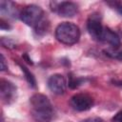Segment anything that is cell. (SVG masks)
<instances>
[{
    "label": "cell",
    "instance_id": "6da1fadb",
    "mask_svg": "<svg viewBox=\"0 0 122 122\" xmlns=\"http://www.w3.org/2000/svg\"><path fill=\"white\" fill-rule=\"evenodd\" d=\"M19 18L34 30L37 35H43L49 30L50 22L43 9L37 5L26 6L19 14Z\"/></svg>",
    "mask_w": 122,
    "mask_h": 122
},
{
    "label": "cell",
    "instance_id": "7a4b0ae2",
    "mask_svg": "<svg viewBox=\"0 0 122 122\" xmlns=\"http://www.w3.org/2000/svg\"><path fill=\"white\" fill-rule=\"evenodd\" d=\"M30 114L36 122H51L53 116V108L50 99L42 94L35 93L30 98Z\"/></svg>",
    "mask_w": 122,
    "mask_h": 122
},
{
    "label": "cell",
    "instance_id": "3957f363",
    "mask_svg": "<svg viewBox=\"0 0 122 122\" xmlns=\"http://www.w3.org/2000/svg\"><path fill=\"white\" fill-rule=\"evenodd\" d=\"M55 37L62 44L73 45L80 38V30L71 22H63L56 27Z\"/></svg>",
    "mask_w": 122,
    "mask_h": 122
},
{
    "label": "cell",
    "instance_id": "277c9868",
    "mask_svg": "<svg viewBox=\"0 0 122 122\" xmlns=\"http://www.w3.org/2000/svg\"><path fill=\"white\" fill-rule=\"evenodd\" d=\"M70 104L73 110L84 112L90 110L93 106V98L88 93H76L71 97Z\"/></svg>",
    "mask_w": 122,
    "mask_h": 122
},
{
    "label": "cell",
    "instance_id": "5b68a950",
    "mask_svg": "<svg viewBox=\"0 0 122 122\" xmlns=\"http://www.w3.org/2000/svg\"><path fill=\"white\" fill-rule=\"evenodd\" d=\"M87 30L92 39H94L96 41L101 40L104 27L102 26L100 16L98 14L92 13L90 15V17L88 18V21H87Z\"/></svg>",
    "mask_w": 122,
    "mask_h": 122
},
{
    "label": "cell",
    "instance_id": "8992f818",
    "mask_svg": "<svg viewBox=\"0 0 122 122\" xmlns=\"http://www.w3.org/2000/svg\"><path fill=\"white\" fill-rule=\"evenodd\" d=\"M16 86L9 80H0V95L5 104L12 103L16 98Z\"/></svg>",
    "mask_w": 122,
    "mask_h": 122
},
{
    "label": "cell",
    "instance_id": "52a82bcc",
    "mask_svg": "<svg viewBox=\"0 0 122 122\" xmlns=\"http://www.w3.org/2000/svg\"><path fill=\"white\" fill-rule=\"evenodd\" d=\"M51 10L62 17H72L78 11V7L73 2H61V3H51Z\"/></svg>",
    "mask_w": 122,
    "mask_h": 122
},
{
    "label": "cell",
    "instance_id": "ba28073f",
    "mask_svg": "<svg viewBox=\"0 0 122 122\" xmlns=\"http://www.w3.org/2000/svg\"><path fill=\"white\" fill-rule=\"evenodd\" d=\"M49 89L55 94H63L67 88V82L65 77L60 73H55L50 76L48 79Z\"/></svg>",
    "mask_w": 122,
    "mask_h": 122
},
{
    "label": "cell",
    "instance_id": "9c48e42d",
    "mask_svg": "<svg viewBox=\"0 0 122 122\" xmlns=\"http://www.w3.org/2000/svg\"><path fill=\"white\" fill-rule=\"evenodd\" d=\"M100 41L105 42L114 48H118L120 46V38H119L118 34L107 27H104Z\"/></svg>",
    "mask_w": 122,
    "mask_h": 122
},
{
    "label": "cell",
    "instance_id": "30bf717a",
    "mask_svg": "<svg viewBox=\"0 0 122 122\" xmlns=\"http://www.w3.org/2000/svg\"><path fill=\"white\" fill-rule=\"evenodd\" d=\"M0 11L3 15L14 18L16 15H19L15 5L10 1H0Z\"/></svg>",
    "mask_w": 122,
    "mask_h": 122
},
{
    "label": "cell",
    "instance_id": "8fae6325",
    "mask_svg": "<svg viewBox=\"0 0 122 122\" xmlns=\"http://www.w3.org/2000/svg\"><path fill=\"white\" fill-rule=\"evenodd\" d=\"M103 52L105 53V55L109 56L110 58L112 59H117L122 61V49L118 48H114V47H111L108 49H105L103 51Z\"/></svg>",
    "mask_w": 122,
    "mask_h": 122
},
{
    "label": "cell",
    "instance_id": "7c38bea8",
    "mask_svg": "<svg viewBox=\"0 0 122 122\" xmlns=\"http://www.w3.org/2000/svg\"><path fill=\"white\" fill-rule=\"evenodd\" d=\"M19 66H20L21 71H23V73H24V75H25L26 80H27L28 83L30 84V86L32 87V88H35V87H36V80H35V77L33 76V74H32L25 66H23V65H21V64H19Z\"/></svg>",
    "mask_w": 122,
    "mask_h": 122
},
{
    "label": "cell",
    "instance_id": "4fadbf2b",
    "mask_svg": "<svg viewBox=\"0 0 122 122\" xmlns=\"http://www.w3.org/2000/svg\"><path fill=\"white\" fill-rule=\"evenodd\" d=\"M84 82L83 78H78L72 75V73L69 74V82H68V86L71 89H76L77 87H79L82 83Z\"/></svg>",
    "mask_w": 122,
    "mask_h": 122
},
{
    "label": "cell",
    "instance_id": "5bb4252c",
    "mask_svg": "<svg viewBox=\"0 0 122 122\" xmlns=\"http://www.w3.org/2000/svg\"><path fill=\"white\" fill-rule=\"evenodd\" d=\"M1 44H2L4 47L9 48V49H13V48L16 47L15 44H14V42H13L12 40H10V39H9V38H6V37H2V38H1Z\"/></svg>",
    "mask_w": 122,
    "mask_h": 122
},
{
    "label": "cell",
    "instance_id": "9a60e30c",
    "mask_svg": "<svg viewBox=\"0 0 122 122\" xmlns=\"http://www.w3.org/2000/svg\"><path fill=\"white\" fill-rule=\"evenodd\" d=\"M7 69H8V65L6 64V60H5L4 55L1 53L0 54V70L3 71H6Z\"/></svg>",
    "mask_w": 122,
    "mask_h": 122
},
{
    "label": "cell",
    "instance_id": "2e32d148",
    "mask_svg": "<svg viewBox=\"0 0 122 122\" xmlns=\"http://www.w3.org/2000/svg\"><path fill=\"white\" fill-rule=\"evenodd\" d=\"M112 122H122V110L116 112L112 118Z\"/></svg>",
    "mask_w": 122,
    "mask_h": 122
},
{
    "label": "cell",
    "instance_id": "e0dca14e",
    "mask_svg": "<svg viewBox=\"0 0 122 122\" xmlns=\"http://www.w3.org/2000/svg\"><path fill=\"white\" fill-rule=\"evenodd\" d=\"M81 122H105V121L100 117H89L82 120Z\"/></svg>",
    "mask_w": 122,
    "mask_h": 122
},
{
    "label": "cell",
    "instance_id": "ac0fdd59",
    "mask_svg": "<svg viewBox=\"0 0 122 122\" xmlns=\"http://www.w3.org/2000/svg\"><path fill=\"white\" fill-rule=\"evenodd\" d=\"M0 28L2 30H9V29H10V26L9 24L6 25V22L3 19H1V21H0Z\"/></svg>",
    "mask_w": 122,
    "mask_h": 122
},
{
    "label": "cell",
    "instance_id": "d6986e66",
    "mask_svg": "<svg viewBox=\"0 0 122 122\" xmlns=\"http://www.w3.org/2000/svg\"><path fill=\"white\" fill-rule=\"evenodd\" d=\"M112 82L113 83V85H116V86H122V80H121V79H112Z\"/></svg>",
    "mask_w": 122,
    "mask_h": 122
},
{
    "label": "cell",
    "instance_id": "ffe728a7",
    "mask_svg": "<svg viewBox=\"0 0 122 122\" xmlns=\"http://www.w3.org/2000/svg\"><path fill=\"white\" fill-rule=\"evenodd\" d=\"M24 58H25V59L27 60V62H28L29 64H32V62H31V60H30V58L28 57V55H27V54H25V55H24Z\"/></svg>",
    "mask_w": 122,
    "mask_h": 122
},
{
    "label": "cell",
    "instance_id": "44dd1931",
    "mask_svg": "<svg viewBox=\"0 0 122 122\" xmlns=\"http://www.w3.org/2000/svg\"><path fill=\"white\" fill-rule=\"evenodd\" d=\"M117 10L119 11V13L122 15V6H119V7H117Z\"/></svg>",
    "mask_w": 122,
    "mask_h": 122
}]
</instances>
